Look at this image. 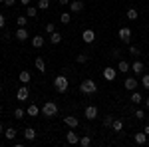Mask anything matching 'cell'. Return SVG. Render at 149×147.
Returning a JSON list of instances; mask_svg holds the SVG:
<instances>
[{
	"label": "cell",
	"mask_w": 149,
	"mask_h": 147,
	"mask_svg": "<svg viewBox=\"0 0 149 147\" xmlns=\"http://www.w3.org/2000/svg\"><path fill=\"white\" fill-rule=\"evenodd\" d=\"M141 84H143L145 90H149V74H143V76H141Z\"/></svg>",
	"instance_id": "836d02e7"
},
{
	"label": "cell",
	"mask_w": 149,
	"mask_h": 147,
	"mask_svg": "<svg viewBox=\"0 0 149 147\" xmlns=\"http://www.w3.org/2000/svg\"><path fill=\"white\" fill-rule=\"evenodd\" d=\"M48 40H50V42H52V44L56 46V44H60V42H62V34H60V32H54V34H50V38H48Z\"/></svg>",
	"instance_id": "7402d4cb"
},
{
	"label": "cell",
	"mask_w": 149,
	"mask_h": 147,
	"mask_svg": "<svg viewBox=\"0 0 149 147\" xmlns=\"http://www.w3.org/2000/svg\"><path fill=\"white\" fill-rule=\"evenodd\" d=\"M14 38H16V40H20V42L28 40V30H26V28H18V30H16V34H14Z\"/></svg>",
	"instance_id": "2e32d148"
},
{
	"label": "cell",
	"mask_w": 149,
	"mask_h": 147,
	"mask_svg": "<svg viewBox=\"0 0 149 147\" xmlns=\"http://www.w3.org/2000/svg\"><path fill=\"white\" fill-rule=\"evenodd\" d=\"M34 66H36V70H38V72H40V74H44V72H46V62H44V58H36L34 60Z\"/></svg>",
	"instance_id": "9a60e30c"
},
{
	"label": "cell",
	"mask_w": 149,
	"mask_h": 147,
	"mask_svg": "<svg viewBox=\"0 0 149 147\" xmlns=\"http://www.w3.org/2000/svg\"><path fill=\"white\" fill-rule=\"evenodd\" d=\"M58 2H60L62 6H66V4H70V0H58Z\"/></svg>",
	"instance_id": "b9f144b4"
},
{
	"label": "cell",
	"mask_w": 149,
	"mask_h": 147,
	"mask_svg": "<svg viewBox=\"0 0 149 147\" xmlns=\"http://www.w3.org/2000/svg\"><path fill=\"white\" fill-rule=\"evenodd\" d=\"M80 91H81V93H86V95H92V93L97 91V86H95L93 79H84L81 86H80Z\"/></svg>",
	"instance_id": "3957f363"
},
{
	"label": "cell",
	"mask_w": 149,
	"mask_h": 147,
	"mask_svg": "<svg viewBox=\"0 0 149 147\" xmlns=\"http://www.w3.org/2000/svg\"><path fill=\"white\" fill-rule=\"evenodd\" d=\"M131 102L133 103H139V102H143V95H141V93H139V91H131Z\"/></svg>",
	"instance_id": "cb8c5ba5"
},
{
	"label": "cell",
	"mask_w": 149,
	"mask_h": 147,
	"mask_svg": "<svg viewBox=\"0 0 149 147\" xmlns=\"http://www.w3.org/2000/svg\"><path fill=\"white\" fill-rule=\"evenodd\" d=\"M4 26H6V16L0 14V28H4Z\"/></svg>",
	"instance_id": "f35d334b"
},
{
	"label": "cell",
	"mask_w": 149,
	"mask_h": 147,
	"mask_svg": "<svg viewBox=\"0 0 149 147\" xmlns=\"http://www.w3.org/2000/svg\"><path fill=\"white\" fill-rule=\"evenodd\" d=\"M111 127H113L115 131L119 133V131L123 129V121H121V119H113V123H111Z\"/></svg>",
	"instance_id": "484cf974"
},
{
	"label": "cell",
	"mask_w": 149,
	"mask_h": 147,
	"mask_svg": "<svg viewBox=\"0 0 149 147\" xmlns=\"http://www.w3.org/2000/svg\"><path fill=\"white\" fill-rule=\"evenodd\" d=\"M117 38L121 40V42H129L131 40V28H127V26H121L119 30H117Z\"/></svg>",
	"instance_id": "277c9868"
},
{
	"label": "cell",
	"mask_w": 149,
	"mask_h": 147,
	"mask_svg": "<svg viewBox=\"0 0 149 147\" xmlns=\"http://www.w3.org/2000/svg\"><path fill=\"white\" fill-rule=\"evenodd\" d=\"M64 123L68 125L70 129H76V127L80 125V119H78V117H74V115H68V117H64Z\"/></svg>",
	"instance_id": "52a82bcc"
},
{
	"label": "cell",
	"mask_w": 149,
	"mask_h": 147,
	"mask_svg": "<svg viewBox=\"0 0 149 147\" xmlns=\"http://www.w3.org/2000/svg\"><path fill=\"white\" fill-rule=\"evenodd\" d=\"M46 32H48V34H54V32H56V26H54V22H48V24H46Z\"/></svg>",
	"instance_id": "8d00e7d4"
},
{
	"label": "cell",
	"mask_w": 149,
	"mask_h": 147,
	"mask_svg": "<svg viewBox=\"0 0 149 147\" xmlns=\"http://www.w3.org/2000/svg\"><path fill=\"white\" fill-rule=\"evenodd\" d=\"M20 2H22L24 6H28V4H30V0H20Z\"/></svg>",
	"instance_id": "ee69618b"
},
{
	"label": "cell",
	"mask_w": 149,
	"mask_h": 147,
	"mask_svg": "<svg viewBox=\"0 0 149 147\" xmlns=\"http://www.w3.org/2000/svg\"><path fill=\"white\" fill-rule=\"evenodd\" d=\"M111 123H113V115H105L103 117V125L105 127H111Z\"/></svg>",
	"instance_id": "d6a6232c"
},
{
	"label": "cell",
	"mask_w": 149,
	"mask_h": 147,
	"mask_svg": "<svg viewBox=\"0 0 149 147\" xmlns=\"http://www.w3.org/2000/svg\"><path fill=\"white\" fill-rule=\"evenodd\" d=\"M70 10H72V12H81V10H84V2H81V0H74V2H70Z\"/></svg>",
	"instance_id": "e0dca14e"
},
{
	"label": "cell",
	"mask_w": 149,
	"mask_h": 147,
	"mask_svg": "<svg viewBox=\"0 0 149 147\" xmlns=\"http://www.w3.org/2000/svg\"><path fill=\"white\" fill-rule=\"evenodd\" d=\"M143 131H145V133H147V137H149V123L145 125V127H143Z\"/></svg>",
	"instance_id": "7bdbcfd3"
},
{
	"label": "cell",
	"mask_w": 149,
	"mask_h": 147,
	"mask_svg": "<svg viewBox=\"0 0 149 147\" xmlns=\"http://www.w3.org/2000/svg\"><path fill=\"white\" fill-rule=\"evenodd\" d=\"M2 2H4V0H0V4H2Z\"/></svg>",
	"instance_id": "681fc988"
},
{
	"label": "cell",
	"mask_w": 149,
	"mask_h": 147,
	"mask_svg": "<svg viewBox=\"0 0 149 147\" xmlns=\"http://www.w3.org/2000/svg\"><path fill=\"white\" fill-rule=\"evenodd\" d=\"M0 93H2V84H0Z\"/></svg>",
	"instance_id": "c3c4849f"
},
{
	"label": "cell",
	"mask_w": 149,
	"mask_h": 147,
	"mask_svg": "<svg viewBox=\"0 0 149 147\" xmlns=\"http://www.w3.org/2000/svg\"><path fill=\"white\" fill-rule=\"evenodd\" d=\"M84 113H86V119H95L97 117V107L95 105H88Z\"/></svg>",
	"instance_id": "7c38bea8"
},
{
	"label": "cell",
	"mask_w": 149,
	"mask_h": 147,
	"mask_svg": "<svg viewBox=\"0 0 149 147\" xmlns=\"http://www.w3.org/2000/svg\"><path fill=\"white\" fill-rule=\"evenodd\" d=\"M46 44V38H44V36H34V38H32V46H34V48H42V46Z\"/></svg>",
	"instance_id": "ac0fdd59"
},
{
	"label": "cell",
	"mask_w": 149,
	"mask_h": 147,
	"mask_svg": "<svg viewBox=\"0 0 149 147\" xmlns=\"http://www.w3.org/2000/svg\"><path fill=\"white\" fill-rule=\"evenodd\" d=\"M135 119H139V121L145 119V111H143V109H137V111H135Z\"/></svg>",
	"instance_id": "74e56055"
},
{
	"label": "cell",
	"mask_w": 149,
	"mask_h": 147,
	"mask_svg": "<svg viewBox=\"0 0 149 147\" xmlns=\"http://www.w3.org/2000/svg\"><path fill=\"white\" fill-rule=\"evenodd\" d=\"M0 113H2V103H0Z\"/></svg>",
	"instance_id": "7dc6e473"
},
{
	"label": "cell",
	"mask_w": 149,
	"mask_h": 147,
	"mask_svg": "<svg viewBox=\"0 0 149 147\" xmlns=\"http://www.w3.org/2000/svg\"><path fill=\"white\" fill-rule=\"evenodd\" d=\"M133 141L137 143V145H145L147 143V133L143 131V133H133Z\"/></svg>",
	"instance_id": "5bb4252c"
},
{
	"label": "cell",
	"mask_w": 149,
	"mask_h": 147,
	"mask_svg": "<svg viewBox=\"0 0 149 147\" xmlns=\"http://www.w3.org/2000/svg\"><path fill=\"white\" fill-rule=\"evenodd\" d=\"M26 113H28L30 117H38V113H40V107H38L36 103H30V105H28V109H26Z\"/></svg>",
	"instance_id": "d6986e66"
},
{
	"label": "cell",
	"mask_w": 149,
	"mask_h": 147,
	"mask_svg": "<svg viewBox=\"0 0 149 147\" xmlns=\"http://www.w3.org/2000/svg\"><path fill=\"white\" fill-rule=\"evenodd\" d=\"M14 2H16V0H4V4H6V6H14Z\"/></svg>",
	"instance_id": "60d3db41"
},
{
	"label": "cell",
	"mask_w": 149,
	"mask_h": 147,
	"mask_svg": "<svg viewBox=\"0 0 149 147\" xmlns=\"http://www.w3.org/2000/svg\"><path fill=\"white\" fill-rule=\"evenodd\" d=\"M36 14H38V10H36L34 6H28V8H26V16H28V18H34Z\"/></svg>",
	"instance_id": "f546056e"
},
{
	"label": "cell",
	"mask_w": 149,
	"mask_h": 147,
	"mask_svg": "<svg viewBox=\"0 0 149 147\" xmlns=\"http://www.w3.org/2000/svg\"><path fill=\"white\" fill-rule=\"evenodd\" d=\"M18 79H20V84H30V82H32V74H30L28 70H22V72L18 74Z\"/></svg>",
	"instance_id": "8fae6325"
},
{
	"label": "cell",
	"mask_w": 149,
	"mask_h": 147,
	"mask_svg": "<svg viewBox=\"0 0 149 147\" xmlns=\"http://www.w3.org/2000/svg\"><path fill=\"white\" fill-rule=\"evenodd\" d=\"M0 133H4V125H2V121H0Z\"/></svg>",
	"instance_id": "f6af8a7d"
},
{
	"label": "cell",
	"mask_w": 149,
	"mask_h": 147,
	"mask_svg": "<svg viewBox=\"0 0 149 147\" xmlns=\"http://www.w3.org/2000/svg\"><path fill=\"white\" fill-rule=\"evenodd\" d=\"M0 38H2V36H0Z\"/></svg>",
	"instance_id": "f907efd6"
},
{
	"label": "cell",
	"mask_w": 149,
	"mask_h": 147,
	"mask_svg": "<svg viewBox=\"0 0 149 147\" xmlns=\"http://www.w3.org/2000/svg\"><path fill=\"white\" fill-rule=\"evenodd\" d=\"M24 137H26L28 141H34L36 139V131L32 129V127H26V129H24Z\"/></svg>",
	"instance_id": "44dd1931"
},
{
	"label": "cell",
	"mask_w": 149,
	"mask_h": 147,
	"mask_svg": "<svg viewBox=\"0 0 149 147\" xmlns=\"http://www.w3.org/2000/svg\"><path fill=\"white\" fill-rule=\"evenodd\" d=\"M103 78L107 79V82H113V79L117 78V70L115 68H105L103 70Z\"/></svg>",
	"instance_id": "ba28073f"
},
{
	"label": "cell",
	"mask_w": 149,
	"mask_h": 147,
	"mask_svg": "<svg viewBox=\"0 0 149 147\" xmlns=\"http://www.w3.org/2000/svg\"><path fill=\"white\" fill-rule=\"evenodd\" d=\"M131 70V64L127 62V60H119L117 62V72H121V74H127Z\"/></svg>",
	"instance_id": "30bf717a"
},
{
	"label": "cell",
	"mask_w": 149,
	"mask_h": 147,
	"mask_svg": "<svg viewBox=\"0 0 149 147\" xmlns=\"http://www.w3.org/2000/svg\"><path fill=\"white\" fill-rule=\"evenodd\" d=\"M66 141H68L70 145H76V143H80V135H78V133H74V131L70 129L68 133H66Z\"/></svg>",
	"instance_id": "9c48e42d"
},
{
	"label": "cell",
	"mask_w": 149,
	"mask_h": 147,
	"mask_svg": "<svg viewBox=\"0 0 149 147\" xmlns=\"http://www.w3.org/2000/svg\"><path fill=\"white\" fill-rule=\"evenodd\" d=\"M129 54H133V56H141V50H139L137 46H129Z\"/></svg>",
	"instance_id": "d590c367"
},
{
	"label": "cell",
	"mask_w": 149,
	"mask_h": 147,
	"mask_svg": "<svg viewBox=\"0 0 149 147\" xmlns=\"http://www.w3.org/2000/svg\"><path fill=\"white\" fill-rule=\"evenodd\" d=\"M40 113H42L44 117H48V119H50V117H54V115L58 113V105H56V102H46L44 105H42V107H40Z\"/></svg>",
	"instance_id": "7a4b0ae2"
},
{
	"label": "cell",
	"mask_w": 149,
	"mask_h": 147,
	"mask_svg": "<svg viewBox=\"0 0 149 147\" xmlns=\"http://www.w3.org/2000/svg\"><path fill=\"white\" fill-rule=\"evenodd\" d=\"M131 70H133V74H143V62L135 60V62L131 64Z\"/></svg>",
	"instance_id": "ffe728a7"
},
{
	"label": "cell",
	"mask_w": 149,
	"mask_h": 147,
	"mask_svg": "<svg viewBox=\"0 0 149 147\" xmlns=\"http://www.w3.org/2000/svg\"><path fill=\"white\" fill-rule=\"evenodd\" d=\"M119 56H121V52H119V50H113V52H111V58H113V60H117Z\"/></svg>",
	"instance_id": "ab89813d"
},
{
	"label": "cell",
	"mask_w": 149,
	"mask_h": 147,
	"mask_svg": "<svg viewBox=\"0 0 149 147\" xmlns=\"http://www.w3.org/2000/svg\"><path fill=\"white\" fill-rule=\"evenodd\" d=\"M28 95H30V90H28V86H26V84H22V88L16 91V100H18V102H26V100H28Z\"/></svg>",
	"instance_id": "5b68a950"
},
{
	"label": "cell",
	"mask_w": 149,
	"mask_h": 147,
	"mask_svg": "<svg viewBox=\"0 0 149 147\" xmlns=\"http://www.w3.org/2000/svg\"><path fill=\"white\" fill-rule=\"evenodd\" d=\"M81 40H84L86 44H93V40H95V32H93L92 28H86L84 34H81Z\"/></svg>",
	"instance_id": "8992f818"
},
{
	"label": "cell",
	"mask_w": 149,
	"mask_h": 147,
	"mask_svg": "<svg viewBox=\"0 0 149 147\" xmlns=\"http://www.w3.org/2000/svg\"><path fill=\"white\" fill-rule=\"evenodd\" d=\"M127 18H129V20H137L139 18L137 8H129V10H127Z\"/></svg>",
	"instance_id": "603a6c76"
},
{
	"label": "cell",
	"mask_w": 149,
	"mask_h": 147,
	"mask_svg": "<svg viewBox=\"0 0 149 147\" xmlns=\"http://www.w3.org/2000/svg\"><path fill=\"white\" fill-rule=\"evenodd\" d=\"M88 60H90L88 54H78V56H76V62H78V64H86Z\"/></svg>",
	"instance_id": "1f68e13d"
},
{
	"label": "cell",
	"mask_w": 149,
	"mask_h": 147,
	"mask_svg": "<svg viewBox=\"0 0 149 147\" xmlns=\"http://www.w3.org/2000/svg\"><path fill=\"white\" fill-rule=\"evenodd\" d=\"M24 115H26V111H24L22 107H16V109H14V117H16V119H22Z\"/></svg>",
	"instance_id": "4dcf8cb0"
},
{
	"label": "cell",
	"mask_w": 149,
	"mask_h": 147,
	"mask_svg": "<svg viewBox=\"0 0 149 147\" xmlns=\"http://www.w3.org/2000/svg\"><path fill=\"white\" fill-rule=\"evenodd\" d=\"M80 145H81V147H90V145H92V137H90V135L80 137Z\"/></svg>",
	"instance_id": "d4e9b609"
},
{
	"label": "cell",
	"mask_w": 149,
	"mask_h": 147,
	"mask_svg": "<svg viewBox=\"0 0 149 147\" xmlns=\"http://www.w3.org/2000/svg\"><path fill=\"white\" fill-rule=\"evenodd\" d=\"M16 24H18V28H24V26L28 24V18H26V16H18V18H16Z\"/></svg>",
	"instance_id": "83f0119b"
},
{
	"label": "cell",
	"mask_w": 149,
	"mask_h": 147,
	"mask_svg": "<svg viewBox=\"0 0 149 147\" xmlns=\"http://www.w3.org/2000/svg\"><path fill=\"white\" fill-rule=\"evenodd\" d=\"M68 86H70V79H68V76H66L64 72H62L60 76H56V78H54V88H56L60 93H64V91L68 90Z\"/></svg>",
	"instance_id": "6da1fadb"
},
{
	"label": "cell",
	"mask_w": 149,
	"mask_h": 147,
	"mask_svg": "<svg viewBox=\"0 0 149 147\" xmlns=\"http://www.w3.org/2000/svg\"><path fill=\"white\" fill-rule=\"evenodd\" d=\"M4 133H6V139H14V137H16V129H14V127H6Z\"/></svg>",
	"instance_id": "4316f807"
},
{
	"label": "cell",
	"mask_w": 149,
	"mask_h": 147,
	"mask_svg": "<svg viewBox=\"0 0 149 147\" xmlns=\"http://www.w3.org/2000/svg\"><path fill=\"white\" fill-rule=\"evenodd\" d=\"M38 8L40 10H48L50 8V0H38Z\"/></svg>",
	"instance_id": "f1b7e54d"
},
{
	"label": "cell",
	"mask_w": 149,
	"mask_h": 147,
	"mask_svg": "<svg viewBox=\"0 0 149 147\" xmlns=\"http://www.w3.org/2000/svg\"><path fill=\"white\" fill-rule=\"evenodd\" d=\"M145 105H147V107H149V98H147V100H145Z\"/></svg>",
	"instance_id": "bcb514c9"
},
{
	"label": "cell",
	"mask_w": 149,
	"mask_h": 147,
	"mask_svg": "<svg viewBox=\"0 0 149 147\" xmlns=\"http://www.w3.org/2000/svg\"><path fill=\"white\" fill-rule=\"evenodd\" d=\"M60 22L62 24H70V12H64V14L60 16Z\"/></svg>",
	"instance_id": "e575fe53"
},
{
	"label": "cell",
	"mask_w": 149,
	"mask_h": 147,
	"mask_svg": "<svg viewBox=\"0 0 149 147\" xmlns=\"http://www.w3.org/2000/svg\"><path fill=\"white\" fill-rule=\"evenodd\" d=\"M137 79L135 78H127L125 79V84H123V88H125V90H129V91H133V90H137Z\"/></svg>",
	"instance_id": "4fadbf2b"
}]
</instances>
